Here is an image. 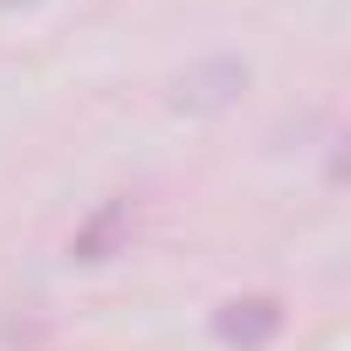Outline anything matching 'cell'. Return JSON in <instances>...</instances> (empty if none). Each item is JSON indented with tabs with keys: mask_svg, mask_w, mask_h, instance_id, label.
Listing matches in <instances>:
<instances>
[{
	"mask_svg": "<svg viewBox=\"0 0 351 351\" xmlns=\"http://www.w3.org/2000/svg\"><path fill=\"white\" fill-rule=\"evenodd\" d=\"M276 330H282L276 296H234V303H221V310H214V337H221V344H234V351H262Z\"/></svg>",
	"mask_w": 351,
	"mask_h": 351,
	"instance_id": "obj_1",
	"label": "cell"
},
{
	"mask_svg": "<svg viewBox=\"0 0 351 351\" xmlns=\"http://www.w3.org/2000/svg\"><path fill=\"white\" fill-rule=\"evenodd\" d=\"M117 228H124V200H110V207L76 234V262H104V255H110V241H117Z\"/></svg>",
	"mask_w": 351,
	"mask_h": 351,
	"instance_id": "obj_2",
	"label": "cell"
}]
</instances>
